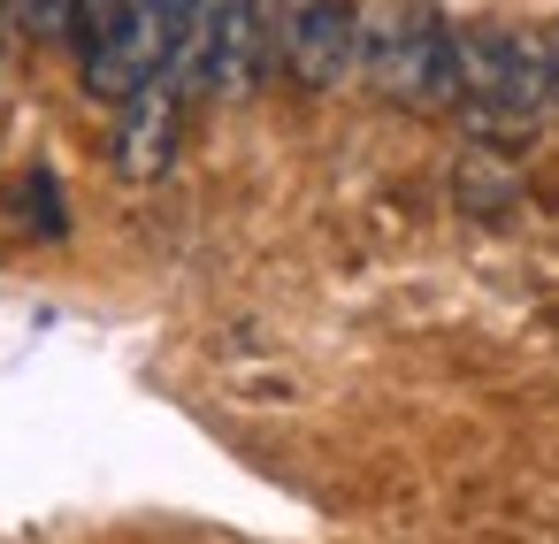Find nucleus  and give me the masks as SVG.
<instances>
[{
	"instance_id": "nucleus-1",
	"label": "nucleus",
	"mask_w": 559,
	"mask_h": 544,
	"mask_svg": "<svg viewBox=\"0 0 559 544\" xmlns=\"http://www.w3.org/2000/svg\"><path fill=\"white\" fill-rule=\"evenodd\" d=\"M360 62L368 85L414 116H444L460 108V55H452V24L429 0H391L376 24H360Z\"/></svg>"
},
{
	"instance_id": "nucleus-2",
	"label": "nucleus",
	"mask_w": 559,
	"mask_h": 544,
	"mask_svg": "<svg viewBox=\"0 0 559 544\" xmlns=\"http://www.w3.org/2000/svg\"><path fill=\"white\" fill-rule=\"evenodd\" d=\"M452 55H460V116L475 131H528L551 108V62L536 32L475 24L452 32Z\"/></svg>"
},
{
	"instance_id": "nucleus-3",
	"label": "nucleus",
	"mask_w": 559,
	"mask_h": 544,
	"mask_svg": "<svg viewBox=\"0 0 559 544\" xmlns=\"http://www.w3.org/2000/svg\"><path fill=\"white\" fill-rule=\"evenodd\" d=\"M276 62L307 93H330L360 62V16H353V0H292V9L276 16Z\"/></svg>"
},
{
	"instance_id": "nucleus-4",
	"label": "nucleus",
	"mask_w": 559,
	"mask_h": 544,
	"mask_svg": "<svg viewBox=\"0 0 559 544\" xmlns=\"http://www.w3.org/2000/svg\"><path fill=\"white\" fill-rule=\"evenodd\" d=\"M177 131H185V93H177L169 78L139 85V93L123 100V116H116V177L154 185V177L177 162Z\"/></svg>"
},
{
	"instance_id": "nucleus-5",
	"label": "nucleus",
	"mask_w": 559,
	"mask_h": 544,
	"mask_svg": "<svg viewBox=\"0 0 559 544\" xmlns=\"http://www.w3.org/2000/svg\"><path fill=\"white\" fill-rule=\"evenodd\" d=\"M0 16H9V24H16L24 39L55 47V39H70V32H78V0H9Z\"/></svg>"
},
{
	"instance_id": "nucleus-6",
	"label": "nucleus",
	"mask_w": 559,
	"mask_h": 544,
	"mask_svg": "<svg viewBox=\"0 0 559 544\" xmlns=\"http://www.w3.org/2000/svg\"><path fill=\"white\" fill-rule=\"evenodd\" d=\"M16 200H24V223H32L39 238H62V223H70V215H62V192H55V177H47V169H39V177H24V192H16Z\"/></svg>"
},
{
	"instance_id": "nucleus-7",
	"label": "nucleus",
	"mask_w": 559,
	"mask_h": 544,
	"mask_svg": "<svg viewBox=\"0 0 559 544\" xmlns=\"http://www.w3.org/2000/svg\"><path fill=\"white\" fill-rule=\"evenodd\" d=\"M544 62H551V108H559V32L544 39Z\"/></svg>"
},
{
	"instance_id": "nucleus-8",
	"label": "nucleus",
	"mask_w": 559,
	"mask_h": 544,
	"mask_svg": "<svg viewBox=\"0 0 559 544\" xmlns=\"http://www.w3.org/2000/svg\"><path fill=\"white\" fill-rule=\"evenodd\" d=\"M0 9H9V0H0Z\"/></svg>"
}]
</instances>
